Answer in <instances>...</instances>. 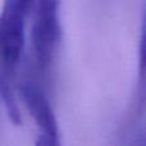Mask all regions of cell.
Wrapping results in <instances>:
<instances>
[{
    "label": "cell",
    "instance_id": "5",
    "mask_svg": "<svg viewBox=\"0 0 146 146\" xmlns=\"http://www.w3.org/2000/svg\"><path fill=\"white\" fill-rule=\"evenodd\" d=\"M18 1L21 3V5H22L23 9L26 10V13H28L31 10V8H32L33 1H35V0H18Z\"/></svg>",
    "mask_w": 146,
    "mask_h": 146
},
{
    "label": "cell",
    "instance_id": "1",
    "mask_svg": "<svg viewBox=\"0 0 146 146\" xmlns=\"http://www.w3.org/2000/svg\"><path fill=\"white\" fill-rule=\"evenodd\" d=\"M62 38L59 0H38L32 27V48L41 73L49 72Z\"/></svg>",
    "mask_w": 146,
    "mask_h": 146
},
{
    "label": "cell",
    "instance_id": "3",
    "mask_svg": "<svg viewBox=\"0 0 146 146\" xmlns=\"http://www.w3.org/2000/svg\"><path fill=\"white\" fill-rule=\"evenodd\" d=\"M19 92L25 106L40 129V140L37 141V145H59L58 122L53 108L40 86L26 80L21 83Z\"/></svg>",
    "mask_w": 146,
    "mask_h": 146
},
{
    "label": "cell",
    "instance_id": "2",
    "mask_svg": "<svg viewBox=\"0 0 146 146\" xmlns=\"http://www.w3.org/2000/svg\"><path fill=\"white\" fill-rule=\"evenodd\" d=\"M18 0H4L0 12V62L13 69L21 62L25 48V15Z\"/></svg>",
    "mask_w": 146,
    "mask_h": 146
},
{
    "label": "cell",
    "instance_id": "4",
    "mask_svg": "<svg viewBox=\"0 0 146 146\" xmlns=\"http://www.w3.org/2000/svg\"><path fill=\"white\" fill-rule=\"evenodd\" d=\"M0 96H1L3 101L5 104V109H7L8 117H9L10 122L15 126H21L22 123V118H21V111L18 108L15 99L13 96V92L10 90L9 83L4 78V76L0 73Z\"/></svg>",
    "mask_w": 146,
    "mask_h": 146
}]
</instances>
